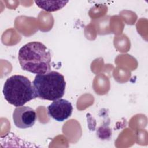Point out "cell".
Returning <instances> with one entry per match:
<instances>
[{
  "label": "cell",
  "mask_w": 148,
  "mask_h": 148,
  "mask_svg": "<svg viewBox=\"0 0 148 148\" xmlns=\"http://www.w3.org/2000/svg\"><path fill=\"white\" fill-rule=\"evenodd\" d=\"M3 94L5 99L16 107L24 106L36 97L32 83L25 76L13 75L5 81Z\"/></svg>",
  "instance_id": "cell-2"
},
{
  "label": "cell",
  "mask_w": 148,
  "mask_h": 148,
  "mask_svg": "<svg viewBox=\"0 0 148 148\" xmlns=\"http://www.w3.org/2000/svg\"><path fill=\"white\" fill-rule=\"evenodd\" d=\"M32 84L36 97L42 99L54 101L61 98L65 94L64 77L56 71L36 75Z\"/></svg>",
  "instance_id": "cell-3"
},
{
  "label": "cell",
  "mask_w": 148,
  "mask_h": 148,
  "mask_svg": "<svg viewBox=\"0 0 148 148\" xmlns=\"http://www.w3.org/2000/svg\"><path fill=\"white\" fill-rule=\"evenodd\" d=\"M36 5L45 11L52 12L57 11L64 8L68 2V1H35Z\"/></svg>",
  "instance_id": "cell-6"
},
{
  "label": "cell",
  "mask_w": 148,
  "mask_h": 148,
  "mask_svg": "<svg viewBox=\"0 0 148 148\" xmlns=\"http://www.w3.org/2000/svg\"><path fill=\"white\" fill-rule=\"evenodd\" d=\"M72 110L71 103L62 98L53 101L47 106L49 116L57 121H63L68 119L71 116Z\"/></svg>",
  "instance_id": "cell-5"
},
{
  "label": "cell",
  "mask_w": 148,
  "mask_h": 148,
  "mask_svg": "<svg viewBox=\"0 0 148 148\" xmlns=\"http://www.w3.org/2000/svg\"><path fill=\"white\" fill-rule=\"evenodd\" d=\"M36 120L35 111L29 106L16 107L13 113V120L18 128L25 129L32 127Z\"/></svg>",
  "instance_id": "cell-4"
},
{
  "label": "cell",
  "mask_w": 148,
  "mask_h": 148,
  "mask_svg": "<svg viewBox=\"0 0 148 148\" xmlns=\"http://www.w3.org/2000/svg\"><path fill=\"white\" fill-rule=\"evenodd\" d=\"M18 59L24 71L36 75L51 71L50 52L40 42H31L23 46L18 51Z\"/></svg>",
  "instance_id": "cell-1"
}]
</instances>
